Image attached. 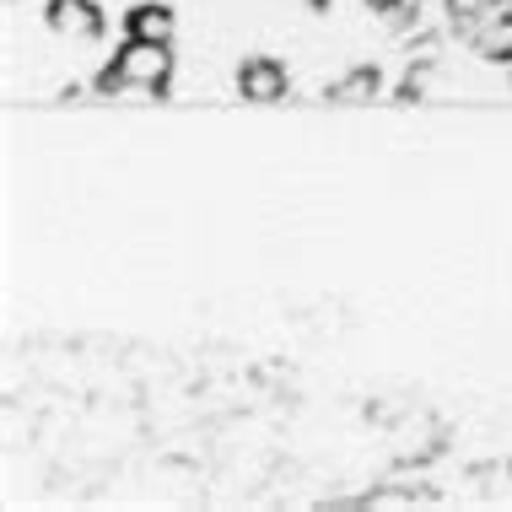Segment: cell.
Listing matches in <instances>:
<instances>
[{
  "mask_svg": "<svg viewBox=\"0 0 512 512\" xmlns=\"http://www.w3.org/2000/svg\"><path fill=\"white\" fill-rule=\"evenodd\" d=\"M238 92H243L248 103H275V98H286V65L270 60V54H254V60H243Z\"/></svg>",
  "mask_w": 512,
  "mask_h": 512,
  "instance_id": "obj_3",
  "label": "cell"
},
{
  "mask_svg": "<svg viewBox=\"0 0 512 512\" xmlns=\"http://www.w3.org/2000/svg\"><path fill=\"white\" fill-rule=\"evenodd\" d=\"M49 27L71 44H87V38L103 33V11L92 0H49Z\"/></svg>",
  "mask_w": 512,
  "mask_h": 512,
  "instance_id": "obj_2",
  "label": "cell"
},
{
  "mask_svg": "<svg viewBox=\"0 0 512 512\" xmlns=\"http://www.w3.org/2000/svg\"><path fill=\"white\" fill-rule=\"evenodd\" d=\"M178 22L168 6H157V0H146V6H135L130 17H124V38H146V44H173Z\"/></svg>",
  "mask_w": 512,
  "mask_h": 512,
  "instance_id": "obj_4",
  "label": "cell"
},
{
  "mask_svg": "<svg viewBox=\"0 0 512 512\" xmlns=\"http://www.w3.org/2000/svg\"><path fill=\"white\" fill-rule=\"evenodd\" d=\"M378 92H383L378 65H356L345 81H335V87H329V103H345V108H351V103H372Z\"/></svg>",
  "mask_w": 512,
  "mask_h": 512,
  "instance_id": "obj_5",
  "label": "cell"
},
{
  "mask_svg": "<svg viewBox=\"0 0 512 512\" xmlns=\"http://www.w3.org/2000/svg\"><path fill=\"white\" fill-rule=\"evenodd\" d=\"M119 76L135 92H162L173 81V44H146V38H124L119 49Z\"/></svg>",
  "mask_w": 512,
  "mask_h": 512,
  "instance_id": "obj_1",
  "label": "cell"
},
{
  "mask_svg": "<svg viewBox=\"0 0 512 512\" xmlns=\"http://www.w3.org/2000/svg\"><path fill=\"white\" fill-rule=\"evenodd\" d=\"M496 6H507V0H448L453 22H486Z\"/></svg>",
  "mask_w": 512,
  "mask_h": 512,
  "instance_id": "obj_6",
  "label": "cell"
},
{
  "mask_svg": "<svg viewBox=\"0 0 512 512\" xmlns=\"http://www.w3.org/2000/svg\"><path fill=\"white\" fill-rule=\"evenodd\" d=\"M362 6H367V11H399L405 0H362Z\"/></svg>",
  "mask_w": 512,
  "mask_h": 512,
  "instance_id": "obj_7",
  "label": "cell"
}]
</instances>
